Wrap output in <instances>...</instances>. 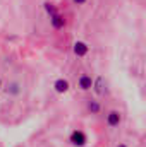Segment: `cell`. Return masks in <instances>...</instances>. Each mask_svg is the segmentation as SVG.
Segmentation results:
<instances>
[{
	"label": "cell",
	"instance_id": "obj_1",
	"mask_svg": "<svg viewBox=\"0 0 146 147\" xmlns=\"http://www.w3.org/2000/svg\"><path fill=\"white\" fill-rule=\"evenodd\" d=\"M69 142L74 147H84L86 142H88V137H86V134L83 130H74L71 134V137H69Z\"/></svg>",
	"mask_w": 146,
	"mask_h": 147
},
{
	"label": "cell",
	"instance_id": "obj_2",
	"mask_svg": "<svg viewBox=\"0 0 146 147\" xmlns=\"http://www.w3.org/2000/svg\"><path fill=\"white\" fill-rule=\"evenodd\" d=\"M93 91H95L98 96H105V94L108 92L105 77H96V79H95V82H93Z\"/></svg>",
	"mask_w": 146,
	"mask_h": 147
},
{
	"label": "cell",
	"instance_id": "obj_3",
	"mask_svg": "<svg viewBox=\"0 0 146 147\" xmlns=\"http://www.w3.org/2000/svg\"><path fill=\"white\" fill-rule=\"evenodd\" d=\"M120 121H122V116H120V113H119V111H110L108 115H107V125L112 127V128L119 127V125H120Z\"/></svg>",
	"mask_w": 146,
	"mask_h": 147
},
{
	"label": "cell",
	"instance_id": "obj_4",
	"mask_svg": "<svg viewBox=\"0 0 146 147\" xmlns=\"http://www.w3.org/2000/svg\"><path fill=\"white\" fill-rule=\"evenodd\" d=\"M93 79L89 77V75H81L79 79H77V86H79V89H83V91H89L91 87H93Z\"/></svg>",
	"mask_w": 146,
	"mask_h": 147
},
{
	"label": "cell",
	"instance_id": "obj_5",
	"mask_svg": "<svg viewBox=\"0 0 146 147\" xmlns=\"http://www.w3.org/2000/svg\"><path fill=\"white\" fill-rule=\"evenodd\" d=\"M53 89H55L59 94H64V92L69 91V82H67L65 79H57V80L53 82Z\"/></svg>",
	"mask_w": 146,
	"mask_h": 147
},
{
	"label": "cell",
	"instance_id": "obj_6",
	"mask_svg": "<svg viewBox=\"0 0 146 147\" xmlns=\"http://www.w3.org/2000/svg\"><path fill=\"white\" fill-rule=\"evenodd\" d=\"M88 45L86 43H83V41H76L74 43V53L77 55V57H84V55H88Z\"/></svg>",
	"mask_w": 146,
	"mask_h": 147
},
{
	"label": "cell",
	"instance_id": "obj_7",
	"mask_svg": "<svg viewBox=\"0 0 146 147\" xmlns=\"http://www.w3.org/2000/svg\"><path fill=\"white\" fill-rule=\"evenodd\" d=\"M50 21H52V26L55 28V29H60V28H64V24H65V21H64V17L62 16H53V17H50Z\"/></svg>",
	"mask_w": 146,
	"mask_h": 147
},
{
	"label": "cell",
	"instance_id": "obj_8",
	"mask_svg": "<svg viewBox=\"0 0 146 147\" xmlns=\"http://www.w3.org/2000/svg\"><path fill=\"white\" fill-rule=\"evenodd\" d=\"M7 92L12 94V96H17V94L21 92V86H19V82H9V84H7Z\"/></svg>",
	"mask_w": 146,
	"mask_h": 147
},
{
	"label": "cell",
	"instance_id": "obj_9",
	"mask_svg": "<svg viewBox=\"0 0 146 147\" xmlns=\"http://www.w3.org/2000/svg\"><path fill=\"white\" fill-rule=\"evenodd\" d=\"M88 110L91 111V115L100 113V103H98V101H89V103H88Z\"/></svg>",
	"mask_w": 146,
	"mask_h": 147
},
{
	"label": "cell",
	"instance_id": "obj_10",
	"mask_svg": "<svg viewBox=\"0 0 146 147\" xmlns=\"http://www.w3.org/2000/svg\"><path fill=\"white\" fill-rule=\"evenodd\" d=\"M45 10H46V12L50 14V17H53V16H57V9H55V7H53L52 3H48V2L45 3Z\"/></svg>",
	"mask_w": 146,
	"mask_h": 147
},
{
	"label": "cell",
	"instance_id": "obj_11",
	"mask_svg": "<svg viewBox=\"0 0 146 147\" xmlns=\"http://www.w3.org/2000/svg\"><path fill=\"white\" fill-rule=\"evenodd\" d=\"M74 2H76L77 5H83V3H86V0H74Z\"/></svg>",
	"mask_w": 146,
	"mask_h": 147
},
{
	"label": "cell",
	"instance_id": "obj_12",
	"mask_svg": "<svg viewBox=\"0 0 146 147\" xmlns=\"http://www.w3.org/2000/svg\"><path fill=\"white\" fill-rule=\"evenodd\" d=\"M117 147H127V146H126V144H119Z\"/></svg>",
	"mask_w": 146,
	"mask_h": 147
},
{
	"label": "cell",
	"instance_id": "obj_13",
	"mask_svg": "<svg viewBox=\"0 0 146 147\" xmlns=\"http://www.w3.org/2000/svg\"><path fill=\"white\" fill-rule=\"evenodd\" d=\"M0 89H2V79H0Z\"/></svg>",
	"mask_w": 146,
	"mask_h": 147
}]
</instances>
